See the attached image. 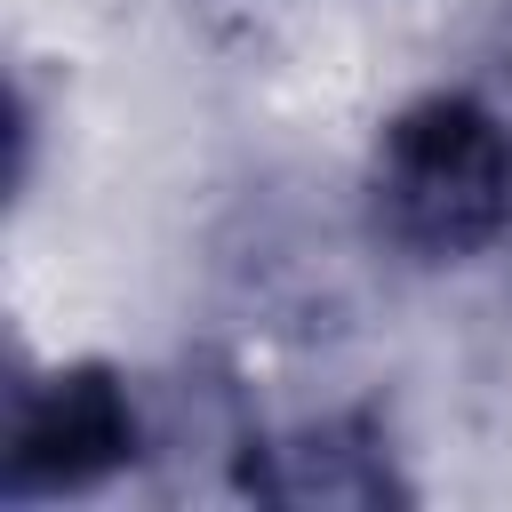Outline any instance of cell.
I'll use <instances>...</instances> for the list:
<instances>
[{"label":"cell","mask_w":512,"mask_h":512,"mask_svg":"<svg viewBox=\"0 0 512 512\" xmlns=\"http://www.w3.org/2000/svg\"><path fill=\"white\" fill-rule=\"evenodd\" d=\"M376 232L400 256L464 264L512 232V120L472 88H432L400 104L368 160Z\"/></svg>","instance_id":"cell-1"},{"label":"cell","mask_w":512,"mask_h":512,"mask_svg":"<svg viewBox=\"0 0 512 512\" xmlns=\"http://www.w3.org/2000/svg\"><path fill=\"white\" fill-rule=\"evenodd\" d=\"M248 488L272 504H376L392 496V464L360 424H304L288 440L248 448Z\"/></svg>","instance_id":"cell-3"},{"label":"cell","mask_w":512,"mask_h":512,"mask_svg":"<svg viewBox=\"0 0 512 512\" xmlns=\"http://www.w3.org/2000/svg\"><path fill=\"white\" fill-rule=\"evenodd\" d=\"M136 456V400L104 368H56L16 400L8 424V496L96 488Z\"/></svg>","instance_id":"cell-2"},{"label":"cell","mask_w":512,"mask_h":512,"mask_svg":"<svg viewBox=\"0 0 512 512\" xmlns=\"http://www.w3.org/2000/svg\"><path fill=\"white\" fill-rule=\"evenodd\" d=\"M496 64H504V80H512V0H504V40H496Z\"/></svg>","instance_id":"cell-4"}]
</instances>
